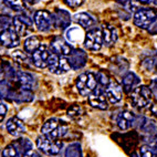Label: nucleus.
<instances>
[{
    "label": "nucleus",
    "mask_w": 157,
    "mask_h": 157,
    "mask_svg": "<svg viewBox=\"0 0 157 157\" xmlns=\"http://www.w3.org/2000/svg\"><path fill=\"white\" fill-rule=\"evenodd\" d=\"M12 22V20L7 16H0V32H2L3 30L9 28L10 23Z\"/></svg>",
    "instance_id": "34"
},
{
    "label": "nucleus",
    "mask_w": 157,
    "mask_h": 157,
    "mask_svg": "<svg viewBox=\"0 0 157 157\" xmlns=\"http://www.w3.org/2000/svg\"><path fill=\"white\" fill-rule=\"evenodd\" d=\"M17 91L13 90L9 81H0V98L13 100Z\"/></svg>",
    "instance_id": "26"
},
{
    "label": "nucleus",
    "mask_w": 157,
    "mask_h": 157,
    "mask_svg": "<svg viewBox=\"0 0 157 157\" xmlns=\"http://www.w3.org/2000/svg\"><path fill=\"white\" fill-rule=\"evenodd\" d=\"M89 102L93 107L98 109H107V101L105 93L102 89H96L89 95Z\"/></svg>",
    "instance_id": "13"
},
{
    "label": "nucleus",
    "mask_w": 157,
    "mask_h": 157,
    "mask_svg": "<svg viewBox=\"0 0 157 157\" xmlns=\"http://www.w3.org/2000/svg\"><path fill=\"white\" fill-rule=\"evenodd\" d=\"M6 6H8L10 9L14 11H23L25 9L23 0H3Z\"/></svg>",
    "instance_id": "30"
},
{
    "label": "nucleus",
    "mask_w": 157,
    "mask_h": 157,
    "mask_svg": "<svg viewBox=\"0 0 157 157\" xmlns=\"http://www.w3.org/2000/svg\"><path fill=\"white\" fill-rule=\"evenodd\" d=\"M2 157H21V156H20L17 148L12 144H10V145L6 146L5 149L2 151Z\"/></svg>",
    "instance_id": "32"
},
{
    "label": "nucleus",
    "mask_w": 157,
    "mask_h": 157,
    "mask_svg": "<svg viewBox=\"0 0 157 157\" xmlns=\"http://www.w3.org/2000/svg\"><path fill=\"white\" fill-rule=\"evenodd\" d=\"M64 1L67 6L72 7V8H78L84 2V0H64Z\"/></svg>",
    "instance_id": "37"
},
{
    "label": "nucleus",
    "mask_w": 157,
    "mask_h": 157,
    "mask_svg": "<svg viewBox=\"0 0 157 157\" xmlns=\"http://www.w3.org/2000/svg\"><path fill=\"white\" fill-rule=\"evenodd\" d=\"M65 38H67V42L70 43H78L82 42L84 40V34L82 29L78 27H70L65 32Z\"/></svg>",
    "instance_id": "24"
},
{
    "label": "nucleus",
    "mask_w": 157,
    "mask_h": 157,
    "mask_svg": "<svg viewBox=\"0 0 157 157\" xmlns=\"http://www.w3.org/2000/svg\"><path fill=\"white\" fill-rule=\"evenodd\" d=\"M52 21L53 25L59 29H67L70 27L71 23V16L67 10L63 9H56L52 14Z\"/></svg>",
    "instance_id": "14"
},
{
    "label": "nucleus",
    "mask_w": 157,
    "mask_h": 157,
    "mask_svg": "<svg viewBox=\"0 0 157 157\" xmlns=\"http://www.w3.org/2000/svg\"><path fill=\"white\" fill-rule=\"evenodd\" d=\"M151 93H154L155 95L157 96V78L151 81Z\"/></svg>",
    "instance_id": "40"
},
{
    "label": "nucleus",
    "mask_w": 157,
    "mask_h": 157,
    "mask_svg": "<svg viewBox=\"0 0 157 157\" xmlns=\"http://www.w3.org/2000/svg\"><path fill=\"white\" fill-rule=\"evenodd\" d=\"M34 25H36V29L41 32H47L51 29L52 27V17L48 11L45 10H39L34 13Z\"/></svg>",
    "instance_id": "9"
},
{
    "label": "nucleus",
    "mask_w": 157,
    "mask_h": 157,
    "mask_svg": "<svg viewBox=\"0 0 157 157\" xmlns=\"http://www.w3.org/2000/svg\"><path fill=\"white\" fill-rule=\"evenodd\" d=\"M6 128L8 133L12 136H20L25 132V125L23 122L18 117H11L7 122Z\"/></svg>",
    "instance_id": "17"
},
{
    "label": "nucleus",
    "mask_w": 157,
    "mask_h": 157,
    "mask_svg": "<svg viewBox=\"0 0 157 157\" xmlns=\"http://www.w3.org/2000/svg\"><path fill=\"white\" fill-rule=\"evenodd\" d=\"M34 98V95L31 90H27V89H21L20 87L19 90L16 92V95H14L13 101L18 102V103H29V102H32Z\"/></svg>",
    "instance_id": "25"
},
{
    "label": "nucleus",
    "mask_w": 157,
    "mask_h": 157,
    "mask_svg": "<svg viewBox=\"0 0 157 157\" xmlns=\"http://www.w3.org/2000/svg\"><path fill=\"white\" fill-rule=\"evenodd\" d=\"M67 115H69V117L73 118V120H80L83 115V109L78 105H72L67 109Z\"/></svg>",
    "instance_id": "31"
},
{
    "label": "nucleus",
    "mask_w": 157,
    "mask_h": 157,
    "mask_svg": "<svg viewBox=\"0 0 157 157\" xmlns=\"http://www.w3.org/2000/svg\"><path fill=\"white\" fill-rule=\"evenodd\" d=\"M135 116L134 113L129 112V111H124L118 114L117 120H116V123H117V126L121 129L125 131V129H128L134 125L135 123Z\"/></svg>",
    "instance_id": "18"
},
{
    "label": "nucleus",
    "mask_w": 157,
    "mask_h": 157,
    "mask_svg": "<svg viewBox=\"0 0 157 157\" xmlns=\"http://www.w3.org/2000/svg\"><path fill=\"white\" fill-rule=\"evenodd\" d=\"M131 157H140V156H138L136 153H134V154H132V156H131Z\"/></svg>",
    "instance_id": "44"
},
{
    "label": "nucleus",
    "mask_w": 157,
    "mask_h": 157,
    "mask_svg": "<svg viewBox=\"0 0 157 157\" xmlns=\"http://www.w3.org/2000/svg\"><path fill=\"white\" fill-rule=\"evenodd\" d=\"M49 56H50V53H49L48 48L45 45H40L39 48L34 51L33 56H32L33 64L40 69L48 67Z\"/></svg>",
    "instance_id": "15"
},
{
    "label": "nucleus",
    "mask_w": 157,
    "mask_h": 157,
    "mask_svg": "<svg viewBox=\"0 0 157 157\" xmlns=\"http://www.w3.org/2000/svg\"><path fill=\"white\" fill-rule=\"evenodd\" d=\"M12 58H13L16 61L21 62V63H23V62H25L27 60H28L27 56L23 53L22 51H19V50H18V51H13V52H12Z\"/></svg>",
    "instance_id": "36"
},
{
    "label": "nucleus",
    "mask_w": 157,
    "mask_h": 157,
    "mask_svg": "<svg viewBox=\"0 0 157 157\" xmlns=\"http://www.w3.org/2000/svg\"><path fill=\"white\" fill-rule=\"evenodd\" d=\"M73 20L75 21L76 23L83 27V28L90 29L92 27H94L96 23L95 19L91 16V14L86 13V12H80V13H76L74 17H73Z\"/></svg>",
    "instance_id": "23"
},
{
    "label": "nucleus",
    "mask_w": 157,
    "mask_h": 157,
    "mask_svg": "<svg viewBox=\"0 0 157 157\" xmlns=\"http://www.w3.org/2000/svg\"><path fill=\"white\" fill-rule=\"evenodd\" d=\"M140 128L142 129V132H143L149 140H155V138L157 137V126L153 121L146 120Z\"/></svg>",
    "instance_id": "27"
},
{
    "label": "nucleus",
    "mask_w": 157,
    "mask_h": 157,
    "mask_svg": "<svg viewBox=\"0 0 157 157\" xmlns=\"http://www.w3.org/2000/svg\"><path fill=\"white\" fill-rule=\"evenodd\" d=\"M157 18L156 12L151 9H140L134 14V25L138 28L147 29Z\"/></svg>",
    "instance_id": "6"
},
{
    "label": "nucleus",
    "mask_w": 157,
    "mask_h": 157,
    "mask_svg": "<svg viewBox=\"0 0 157 157\" xmlns=\"http://www.w3.org/2000/svg\"><path fill=\"white\" fill-rule=\"evenodd\" d=\"M12 145L17 148L20 156L22 157L27 156V155L30 154L31 151H32V143H31V140L29 138H25V137L18 138V140H16L12 143Z\"/></svg>",
    "instance_id": "21"
},
{
    "label": "nucleus",
    "mask_w": 157,
    "mask_h": 157,
    "mask_svg": "<svg viewBox=\"0 0 157 157\" xmlns=\"http://www.w3.org/2000/svg\"><path fill=\"white\" fill-rule=\"evenodd\" d=\"M19 34L13 28H8L0 32V43L8 49L16 48L19 45Z\"/></svg>",
    "instance_id": "10"
},
{
    "label": "nucleus",
    "mask_w": 157,
    "mask_h": 157,
    "mask_svg": "<svg viewBox=\"0 0 157 157\" xmlns=\"http://www.w3.org/2000/svg\"><path fill=\"white\" fill-rule=\"evenodd\" d=\"M105 95L112 104H116L118 102H121L122 95H123L122 86L118 84L117 82H109V84L107 85L106 90H105Z\"/></svg>",
    "instance_id": "16"
},
{
    "label": "nucleus",
    "mask_w": 157,
    "mask_h": 157,
    "mask_svg": "<svg viewBox=\"0 0 157 157\" xmlns=\"http://www.w3.org/2000/svg\"><path fill=\"white\" fill-rule=\"evenodd\" d=\"M36 147L42 151L43 154L49 156H56L61 151L62 142L58 140H50L45 136H39L36 138Z\"/></svg>",
    "instance_id": "4"
},
{
    "label": "nucleus",
    "mask_w": 157,
    "mask_h": 157,
    "mask_svg": "<svg viewBox=\"0 0 157 157\" xmlns=\"http://www.w3.org/2000/svg\"><path fill=\"white\" fill-rule=\"evenodd\" d=\"M140 157H157L156 153L147 145H144L140 147Z\"/></svg>",
    "instance_id": "33"
},
{
    "label": "nucleus",
    "mask_w": 157,
    "mask_h": 157,
    "mask_svg": "<svg viewBox=\"0 0 157 157\" xmlns=\"http://www.w3.org/2000/svg\"><path fill=\"white\" fill-rule=\"evenodd\" d=\"M25 157H41V155L39 154V153H36V151H31L30 154H28L27 156H25Z\"/></svg>",
    "instance_id": "41"
},
{
    "label": "nucleus",
    "mask_w": 157,
    "mask_h": 157,
    "mask_svg": "<svg viewBox=\"0 0 157 157\" xmlns=\"http://www.w3.org/2000/svg\"><path fill=\"white\" fill-rule=\"evenodd\" d=\"M14 81L17 82L20 85L21 89H27V90H31L34 85V78L31 75L30 73L27 72H16V76H14Z\"/></svg>",
    "instance_id": "19"
},
{
    "label": "nucleus",
    "mask_w": 157,
    "mask_h": 157,
    "mask_svg": "<svg viewBox=\"0 0 157 157\" xmlns=\"http://www.w3.org/2000/svg\"><path fill=\"white\" fill-rule=\"evenodd\" d=\"M96 76L92 72L82 73L76 78V89L81 95H90L96 87Z\"/></svg>",
    "instance_id": "2"
},
{
    "label": "nucleus",
    "mask_w": 157,
    "mask_h": 157,
    "mask_svg": "<svg viewBox=\"0 0 157 157\" xmlns=\"http://www.w3.org/2000/svg\"><path fill=\"white\" fill-rule=\"evenodd\" d=\"M153 112H154V113H155V114H156V115H157V111H156V109H153Z\"/></svg>",
    "instance_id": "48"
},
{
    "label": "nucleus",
    "mask_w": 157,
    "mask_h": 157,
    "mask_svg": "<svg viewBox=\"0 0 157 157\" xmlns=\"http://www.w3.org/2000/svg\"><path fill=\"white\" fill-rule=\"evenodd\" d=\"M147 31H148V33L151 34V36L157 34V18L154 20V22L151 23L148 28H147Z\"/></svg>",
    "instance_id": "39"
},
{
    "label": "nucleus",
    "mask_w": 157,
    "mask_h": 157,
    "mask_svg": "<svg viewBox=\"0 0 157 157\" xmlns=\"http://www.w3.org/2000/svg\"><path fill=\"white\" fill-rule=\"evenodd\" d=\"M140 78H138L134 72H127L122 78V84H123V89L126 93H131L135 87L138 86L140 84Z\"/></svg>",
    "instance_id": "20"
},
{
    "label": "nucleus",
    "mask_w": 157,
    "mask_h": 157,
    "mask_svg": "<svg viewBox=\"0 0 157 157\" xmlns=\"http://www.w3.org/2000/svg\"><path fill=\"white\" fill-rule=\"evenodd\" d=\"M7 111H8V106L0 100V122L5 118V116L7 114Z\"/></svg>",
    "instance_id": "38"
},
{
    "label": "nucleus",
    "mask_w": 157,
    "mask_h": 157,
    "mask_svg": "<svg viewBox=\"0 0 157 157\" xmlns=\"http://www.w3.org/2000/svg\"><path fill=\"white\" fill-rule=\"evenodd\" d=\"M50 48L51 51H52V53L62 56H70L73 51V48L71 47L70 43L67 42V41H65L64 39H62V38H56L54 40H52Z\"/></svg>",
    "instance_id": "11"
},
{
    "label": "nucleus",
    "mask_w": 157,
    "mask_h": 157,
    "mask_svg": "<svg viewBox=\"0 0 157 157\" xmlns=\"http://www.w3.org/2000/svg\"><path fill=\"white\" fill-rule=\"evenodd\" d=\"M84 45L87 50L98 51L103 45V36H102V30L100 29H91L84 38Z\"/></svg>",
    "instance_id": "7"
},
{
    "label": "nucleus",
    "mask_w": 157,
    "mask_h": 157,
    "mask_svg": "<svg viewBox=\"0 0 157 157\" xmlns=\"http://www.w3.org/2000/svg\"><path fill=\"white\" fill-rule=\"evenodd\" d=\"M67 124L60 118H50L41 127L42 135L50 140H58L67 133Z\"/></svg>",
    "instance_id": "1"
},
{
    "label": "nucleus",
    "mask_w": 157,
    "mask_h": 157,
    "mask_svg": "<svg viewBox=\"0 0 157 157\" xmlns=\"http://www.w3.org/2000/svg\"><path fill=\"white\" fill-rule=\"evenodd\" d=\"M48 67L50 72L56 74V75H62V74H64L71 70V67L67 58L54 53L50 54V56H49Z\"/></svg>",
    "instance_id": "5"
},
{
    "label": "nucleus",
    "mask_w": 157,
    "mask_h": 157,
    "mask_svg": "<svg viewBox=\"0 0 157 157\" xmlns=\"http://www.w3.org/2000/svg\"><path fill=\"white\" fill-rule=\"evenodd\" d=\"M137 1H140V2H151V0H137Z\"/></svg>",
    "instance_id": "43"
},
{
    "label": "nucleus",
    "mask_w": 157,
    "mask_h": 157,
    "mask_svg": "<svg viewBox=\"0 0 157 157\" xmlns=\"http://www.w3.org/2000/svg\"><path fill=\"white\" fill-rule=\"evenodd\" d=\"M64 157H83L82 147L78 143H72L64 151Z\"/></svg>",
    "instance_id": "28"
},
{
    "label": "nucleus",
    "mask_w": 157,
    "mask_h": 157,
    "mask_svg": "<svg viewBox=\"0 0 157 157\" xmlns=\"http://www.w3.org/2000/svg\"><path fill=\"white\" fill-rule=\"evenodd\" d=\"M40 47V42L38 36H28L25 41V50L29 53H33L34 51Z\"/></svg>",
    "instance_id": "29"
},
{
    "label": "nucleus",
    "mask_w": 157,
    "mask_h": 157,
    "mask_svg": "<svg viewBox=\"0 0 157 157\" xmlns=\"http://www.w3.org/2000/svg\"><path fill=\"white\" fill-rule=\"evenodd\" d=\"M23 1H25V2L30 3V5H36V3L39 2L40 0H23Z\"/></svg>",
    "instance_id": "42"
},
{
    "label": "nucleus",
    "mask_w": 157,
    "mask_h": 157,
    "mask_svg": "<svg viewBox=\"0 0 157 157\" xmlns=\"http://www.w3.org/2000/svg\"><path fill=\"white\" fill-rule=\"evenodd\" d=\"M102 36H103V43L107 47L114 44L117 40V32L116 29L111 25H103L102 28Z\"/></svg>",
    "instance_id": "22"
},
{
    "label": "nucleus",
    "mask_w": 157,
    "mask_h": 157,
    "mask_svg": "<svg viewBox=\"0 0 157 157\" xmlns=\"http://www.w3.org/2000/svg\"><path fill=\"white\" fill-rule=\"evenodd\" d=\"M12 25H13V29L19 34V36H28V34H30L31 28H32V20L25 14H19L12 19Z\"/></svg>",
    "instance_id": "8"
},
{
    "label": "nucleus",
    "mask_w": 157,
    "mask_h": 157,
    "mask_svg": "<svg viewBox=\"0 0 157 157\" xmlns=\"http://www.w3.org/2000/svg\"><path fill=\"white\" fill-rule=\"evenodd\" d=\"M153 98V93L151 89H148L145 85H138L132 91L131 100L132 103L137 107H145L149 105Z\"/></svg>",
    "instance_id": "3"
},
{
    "label": "nucleus",
    "mask_w": 157,
    "mask_h": 157,
    "mask_svg": "<svg viewBox=\"0 0 157 157\" xmlns=\"http://www.w3.org/2000/svg\"><path fill=\"white\" fill-rule=\"evenodd\" d=\"M155 69H156V73H157V60H156V63H155Z\"/></svg>",
    "instance_id": "47"
},
{
    "label": "nucleus",
    "mask_w": 157,
    "mask_h": 157,
    "mask_svg": "<svg viewBox=\"0 0 157 157\" xmlns=\"http://www.w3.org/2000/svg\"><path fill=\"white\" fill-rule=\"evenodd\" d=\"M155 153H156V155H157V143L156 144H155Z\"/></svg>",
    "instance_id": "45"
},
{
    "label": "nucleus",
    "mask_w": 157,
    "mask_h": 157,
    "mask_svg": "<svg viewBox=\"0 0 157 157\" xmlns=\"http://www.w3.org/2000/svg\"><path fill=\"white\" fill-rule=\"evenodd\" d=\"M96 81L102 85V86H107L109 84V76L103 72H98L96 75Z\"/></svg>",
    "instance_id": "35"
},
{
    "label": "nucleus",
    "mask_w": 157,
    "mask_h": 157,
    "mask_svg": "<svg viewBox=\"0 0 157 157\" xmlns=\"http://www.w3.org/2000/svg\"><path fill=\"white\" fill-rule=\"evenodd\" d=\"M118 1H120V2H126V1H127V0H118Z\"/></svg>",
    "instance_id": "46"
},
{
    "label": "nucleus",
    "mask_w": 157,
    "mask_h": 157,
    "mask_svg": "<svg viewBox=\"0 0 157 157\" xmlns=\"http://www.w3.org/2000/svg\"><path fill=\"white\" fill-rule=\"evenodd\" d=\"M69 64H70L71 69L73 70H78L82 69L86 64L87 61V54L86 52H84V50L82 49H75L72 51V53L69 56Z\"/></svg>",
    "instance_id": "12"
}]
</instances>
